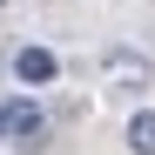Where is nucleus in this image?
Segmentation results:
<instances>
[{"instance_id": "1", "label": "nucleus", "mask_w": 155, "mask_h": 155, "mask_svg": "<svg viewBox=\"0 0 155 155\" xmlns=\"http://www.w3.org/2000/svg\"><path fill=\"white\" fill-rule=\"evenodd\" d=\"M0 142H14V148H41L47 142V115L34 108V101H7V135Z\"/></svg>"}, {"instance_id": "2", "label": "nucleus", "mask_w": 155, "mask_h": 155, "mask_svg": "<svg viewBox=\"0 0 155 155\" xmlns=\"http://www.w3.org/2000/svg\"><path fill=\"white\" fill-rule=\"evenodd\" d=\"M54 74H61V61L47 54V47H20V54H14V81H27V88H47Z\"/></svg>"}, {"instance_id": "3", "label": "nucleus", "mask_w": 155, "mask_h": 155, "mask_svg": "<svg viewBox=\"0 0 155 155\" xmlns=\"http://www.w3.org/2000/svg\"><path fill=\"white\" fill-rule=\"evenodd\" d=\"M128 148H135V155H155V108H135V121H128Z\"/></svg>"}, {"instance_id": "4", "label": "nucleus", "mask_w": 155, "mask_h": 155, "mask_svg": "<svg viewBox=\"0 0 155 155\" xmlns=\"http://www.w3.org/2000/svg\"><path fill=\"white\" fill-rule=\"evenodd\" d=\"M108 68H115V74H135V81H148V61H135V54H108Z\"/></svg>"}, {"instance_id": "5", "label": "nucleus", "mask_w": 155, "mask_h": 155, "mask_svg": "<svg viewBox=\"0 0 155 155\" xmlns=\"http://www.w3.org/2000/svg\"><path fill=\"white\" fill-rule=\"evenodd\" d=\"M0 135H7V101H0Z\"/></svg>"}]
</instances>
